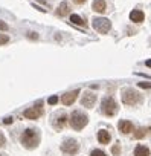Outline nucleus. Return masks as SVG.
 Returning <instances> with one entry per match:
<instances>
[{
	"instance_id": "a211bd4d",
	"label": "nucleus",
	"mask_w": 151,
	"mask_h": 156,
	"mask_svg": "<svg viewBox=\"0 0 151 156\" xmlns=\"http://www.w3.org/2000/svg\"><path fill=\"white\" fill-rule=\"evenodd\" d=\"M70 22H72L73 25H78V26L87 28V22H86L83 17H80L78 14H72V16H70Z\"/></svg>"
},
{
	"instance_id": "0eeeda50",
	"label": "nucleus",
	"mask_w": 151,
	"mask_h": 156,
	"mask_svg": "<svg viewBox=\"0 0 151 156\" xmlns=\"http://www.w3.org/2000/svg\"><path fill=\"white\" fill-rule=\"evenodd\" d=\"M43 112H44L43 110V101H37L32 107H29L23 112V116L26 119H38L43 115Z\"/></svg>"
},
{
	"instance_id": "bb28decb",
	"label": "nucleus",
	"mask_w": 151,
	"mask_h": 156,
	"mask_svg": "<svg viewBox=\"0 0 151 156\" xmlns=\"http://www.w3.org/2000/svg\"><path fill=\"white\" fill-rule=\"evenodd\" d=\"M12 121H14V118H12V116H6V118L3 119V122H5V124H11Z\"/></svg>"
},
{
	"instance_id": "c85d7f7f",
	"label": "nucleus",
	"mask_w": 151,
	"mask_h": 156,
	"mask_svg": "<svg viewBox=\"0 0 151 156\" xmlns=\"http://www.w3.org/2000/svg\"><path fill=\"white\" fill-rule=\"evenodd\" d=\"M145 66H148V67H151V60H146V61H145Z\"/></svg>"
},
{
	"instance_id": "ddd939ff",
	"label": "nucleus",
	"mask_w": 151,
	"mask_h": 156,
	"mask_svg": "<svg viewBox=\"0 0 151 156\" xmlns=\"http://www.w3.org/2000/svg\"><path fill=\"white\" fill-rule=\"evenodd\" d=\"M96 139H98L99 144H102V145H108V144L112 142V135H110L108 130L101 129V130L96 133Z\"/></svg>"
},
{
	"instance_id": "b1692460",
	"label": "nucleus",
	"mask_w": 151,
	"mask_h": 156,
	"mask_svg": "<svg viewBox=\"0 0 151 156\" xmlns=\"http://www.w3.org/2000/svg\"><path fill=\"white\" fill-rule=\"evenodd\" d=\"M26 37L31 38V40H38V34H37V32H28Z\"/></svg>"
},
{
	"instance_id": "393cba45",
	"label": "nucleus",
	"mask_w": 151,
	"mask_h": 156,
	"mask_svg": "<svg viewBox=\"0 0 151 156\" xmlns=\"http://www.w3.org/2000/svg\"><path fill=\"white\" fill-rule=\"evenodd\" d=\"M5 144H6V138H5V135L2 132H0V147H3Z\"/></svg>"
},
{
	"instance_id": "6ab92c4d",
	"label": "nucleus",
	"mask_w": 151,
	"mask_h": 156,
	"mask_svg": "<svg viewBox=\"0 0 151 156\" xmlns=\"http://www.w3.org/2000/svg\"><path fill=\"white\" fill-rule=\"evenodd\" d=\"M112 154L113 156H121V153H122V147H121V144L119 142H116L115 145H112Z\"/></svg>"
},
{
	"instance_id": "c756f323",
	"label": "nucleus",
	"mask_w": 151,
	"mask_h": 156,
	"mask_svg": "<svg viewBox=\"0 0 151 156\" xmlns=\"http://www.w3.org/2000/svg\"><path fill=\"white\" fill-rule=\"evenodd\" d=\"M0 156H5V154H0Z\"/></svg>"
},
{
	"instance_id": "f257e3e1",
	"label": "nucleus",
	"mask_w": 151,
	"mask_h": 156,
	"mask_svg": "<svg viewBox=\"0 0 151 156\" xmlns=\"http://www.w3.org/2000/svg\"><path fill=\"white\" fill-rule=\"evenodd\" d=\"M40 141H41L40 130H38V129H34V127L26 129V130L22 133V136H20V142H22V145H23L25 148H28V150H34V148H37L38 144H40Z\"/></svg>"
},
{
	"instance_id": "1a4fd4ad",
	"label": "nucleus",
	"mask_w": 151,
	"mask_h": 156,
	"mask_svg": "<svg viewBox=\"0 0 151 156\" xmlns=\"http://www.w3.org/2000/svg\"><path fill=\"white\" fill-rule=\"evenodd\" d=\"M134 124H133V121H130V119H121L119 122H118V130L122 133V135H133V132H134Z\"/></svg>"
},
{
	"instance_id": "423d86ee",
	"label": "nucleus",
	"mask_w": 151,
	"mask_h": 156,
	"mask_svg": "<svg viewBox=\"0 0 151 156\" xmlns=\"http://www.w3.org/2000/svg\"><path fill=\"white\" fill-rule=\"evenodd\" d=\"M92 25H93L95 31H98L99 34H107L112 29V22L104 17H95L92 20Z\"/></svg>"
},
{
	"instance_id": "5701e85b",
	"label": "nucleus",
	"mask_w": 151,
	"mask_h": 156,
	"mask_svg": "<svg viewBox=\"0 0 151 156\" xmlns=\"http://www.w3.org/2000/svg\"><path fill=\"white\" fill-rule=\"evenodd\" d=\"M58 100H60V98H58V97H55V95H53V97H50V98H49V100H47V103H49V104H50V106H53V104H57V103H58Z\"/></svg>"
},
{
	"instance_id": "6e6552de",
	"label": "nucleus",
	"mask_w": 151,
	"mask_h": 156,
	"mask_svg": "<svg viewBox=\"0 0 151 156\" xmlns=\"http://www.w3.org/2000/svg\"><path fill=\"white\" fill-rule=\"evenodd\" d=\"M69 122V116L66 113H57L53 118H52V126L55 130H63Z\"/></svg>"
},
{
	"instance_id": "39448f33",
	"label": "nucleus",
	"mask_w": 151,
	"mask_h": 156,
	"mask_svg": "<svg viewBox=\"0 0 151 156\" xmlns=\"http://www.w3.org/2000/svg\"><path fill=\"white\" fill-rule=\"evenodd\" d=\"M80 151V144L77 139H73V138H67L63 141L61 144V153L64 156H75Z\"/></svg>"
},
{
	"instance_id": "7ed1b4c3",
	"label": "nucleus",
	"mask_w": 151,
	"mask_h": 156,
	"mask_svg": "<svg viewBox=\"0 0 151 156\" xmlns=\"http://www.w3.org/2000/svg\"><path fill=\"white\" fill-rule=\"evenodd\" d=\"M69 124L73 130L80 132L89 124V116L83 110H73L72 115L69 116Z\"/></svg>"
},
{
	"instance_id": "4468645a",
	"label": "nucleus",
	"mask_w": 151,
	"mask_h": 156,
	"mask_svg": "<svg viewBox=\"0 0 151 156\" xmlns=\"http://www.w3.org/2000/svg\"><path fill=\"white\" fill-rule=\"evenodd\" d=\"M145 20V14H143V11L142 9H133L131 12H130V22H133V23H142Z\"/></svg>"
},
{
	"instance_id": "f3484780",
	"label": "nucleus",
	"mask_w": 151,
	"mask_h": 156,
	"mask_svg": "<svg viewBox=\"0 0 151 156\" xmlns=\"http://www.w3.org/2000/svg\"><path fill=\"white\" fill-rule=\"evenodd\" d=\"M55 14H57L58 17H66L67 14H70V5H69L67 2H61L60 6L57 8Z\"/></svg>"
},
{
	"instance_id": "4be33fe9",
	"label": "nucleus",
	"mask_w": 151,
	"mask_h": 156,
	"mask_svg": "<svg viewBox=\"0 0 151 156\" xmlns=\"http://www.w3.org/2000/svg\"><path fill=\"white\" fill-rule=\"evenodd\" d=\"M137 86L142 89H151V83H148V81H139Z\"/></svg>"
},
{
	"instance_id": "412c9836",
	"label": "nucleus",
	"mask_w": 151,
	"mask_h": 156,
	"mask_svg": "<svg viewBox=\"0 0 151 156\" xmlns=\"http://www.w3.org/2000/svg\"><path fill=\"white\" fill-rule=\"evenodd\" d=\"M9 41V37L6 35V34H0V46H3V44H6Z\"/></svg>"
},
{
	"instance_id": "aec40b11",
	"label": "nucleus",
	"mask_w": 151,
	"mask_h": 156,
	"mask_svg": "<svg viewBox=\"0 0 151 156\" xmlns=\"http://www.w3.org/2000/svg\"><path fill=\"white\" fill-rule=\"evenodd\" d=\"M90 156H107V153L104 150H101V148H93L90 151Z\"/></svg>"
},
{
	"instance_id": "dca6fc26",
	"label": "nucleus",
	"mask_w": 151,
	"mask_h": 156,
	"mask_svg": "<svg viewBox=\"0 0 151 156\" xmlns=\"http://www.w3.org/2000/svg\"><path fill=\"white\" fill-rule=\"evenodd\" d=\"M92 9L95 12H98V14H104L107 11V2H105V0H93Z\"/></svg>"
},
{
	"instance_id": "cd10ccee",
	"label": "nucleus",
	"mask_w": 151,
	"mask_h": 156,
	"mask_svg": "<svg viewBox=\"0 0 151 156\" xmlns=\"http://www.w3.org/2000/svg\"><path fill=\"white\" fill-rule=\"evenodd\" d=\"M72 2H73V3H77V5H84L87 0H72Z\"/></svg>"
},
{
	"instance_id": "f8f14e48",
	"label": "nucleus",
	"mask_w": 151,
	"mask_h": 156,
	"mask_svg": "<svg viewBox=\"0 0 151 156\" xmlns=\"http://www.w3.org/2000/svg\"><path fill=\"white\" fill-rule=\"evenodd\" d=\"M78 95H80V90H78V89L70 90V92H66V94L61 97V103H63L64 106H72L75 101H77Z\"/></svg>"
},
{
	"instance_id": "9b49d317",
	"label": "nucleus",
	"mask_w": 151,
	"mask_h": 156,
	"mask_svg": "<svg viewBox=\"0 0 151 156\" xmlns=\"http://www.w3.org/2000/svg\"><path fill=\"white\" fill-rule=\"evenodd\" d=\"M96 103V94L93 92H86L83 97H81V106L86 107V109H92Z\"/></svg>"
},
{
	"instance_id": "2eb2a0df",
	"label": "nucleus",
	"mask_w": 151,
	"mask_h": 156,
	"mask_svg": "<svg viewBox=\"0 0 151 156\" xmlns=\"http://www.w3.org/2000/svg\"><path fill=\"white\" fill-rule=\"evenodd\" d=\"M133 156H151V150H149L148 145L137 144L133 150Z\"/></svg>"
},
{
	"instance_id": "f03ea898",
	"label": "nucleus",
	"mask_w": 151,
	"mask_h": 156,
	"mask_svg": "<svg viewBox=\"0 0 151 156\" xmlns=\"http://www.w3.org/2000/svg\"><path fill=\"white\" fill-rule=\"evenodd\" d=\"M121 100L127 107H136L143 104V95L133 87H124L121 92Z\"/></svg>"
},
{
	"instance_id": "a878e982",
	"label": "nucleus",
	"mask_w": 151,
	"mask_h": 156,
	"mask_svg": "<svg viewBox=\"0 0 151 156\" xmlns=\"http://www.w3.org/2000/svg\"><path fill=\"white\" fill-rule=\"evenodd\" d=\"M8 29H9V26H8L5 22L0 20V31H8Z\"/></svg>"
},
{
	"instance_id": "9d476101",
	"label": "nucleus",
	"mask_w": 151,
	"mask_h": 156,
	"mask_svg": "<svg viewBox=\"0 0 151 156\" xmlns=\"http://www.w3.org/2000/svg\"><path fill=\"white\" fill-rule=\"evenodd\" d=\"M148 136H151V126H140V127L134 129V132H133V138L137 141L145 139Z\"/></svg>"
},
{
	"instance_id": "20e7f679",
	"label": "nucleus",
	"mask_w": 151,
	"mask_h": 156,
	"mask_svg": "<svg viewBox=\"0 0 151 156\" xmlns=\"http://www.w3.org/2000/svg\"><path fill=\"white\" fill-rule=\"evenodd\" d=\"M118 112H119L118 101L113 97H104L101 101V113L108 118H113L115 115H118Z\"/></svg>"
}]
</instances>
